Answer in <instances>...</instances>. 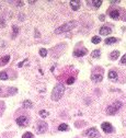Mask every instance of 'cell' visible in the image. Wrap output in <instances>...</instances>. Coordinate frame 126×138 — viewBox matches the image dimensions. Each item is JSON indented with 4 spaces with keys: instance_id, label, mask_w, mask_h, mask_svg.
<instances>
[{
    "instance_id": "44dd1931",
    "label": "cell",
    "mask_w": 126,
    "mask_h": 138,
    "mask_svg": "<svg viewBox=\"0 0 126 138\" xmlns=\"http://www.w3.org/2000/svg\"><path fill=\"white\" fill-rule=\"evenodd\" d=\"M8 79V75L6 71H2V73H0V80H7Z\"/></svg>"
},
{
    "instance_id": "30bf717a",
    "label": "cell",
    "mask_w": 126,
    "mask_h": 138,
    "mask_svg": "<svg viewBox=\"0 0 126 138\" xmlns=\"http://www.w3.org/2000/svg\"><path fill=\"white\" fill-rule=\"evenodd\" d=\"M102 79H103L102 75H99V74H93L91 76V80L93 82H100V81H102Z\"/></svg>"
},
{
    "instance_id": "e0dca14e",
    "label": "cell",
    "mask_w": 126,
    "mask_h": 138,
    "mask_svg": "<svg viewBox=\"0 0 126 138\" xmlns=\"http://www.w3.org/2000/svg\"><path fill=\"white\" fill-rule=\"evenodd\" d=\"M116 42H117V40H116L115 37H109V38H106V40H105V44L106 45H111V44L116 43Z\"/></svg>"
},
{
    "instance_id": "603a6c76",
    "label": "cell",
    "mask_w": 126,
    "mask_h": 138,
    "mask_svg": "<svg viewBox=\"0 0 126 138\" xmlns=\"http://www.w3.org/2000/svg\"><path fill=\"white\" fill-rule=\"evenodd\" d=\"M12 29H13V36L12 37H16L18 35V33H19V28H18L17 25H13Z\"/></svg>"
},
{
    "instance_id": "277c9868",
    "label": "cell",
    "mask_w": 126,
    "mask_h": 138,
    "mask_svg": "<svg viewBox=\"0 0 126 138\" xmlns=\"http://www.w3.org/2000/svg\"><path fill=\"white\" fill-rule=\"evenodd\" d=\"M86 135L88 137L90 138H98V137H100V133L98 131L97 128H94V127H92V128H90V129H88L86 131Z\"/></svg>"
},
{
    "instance_id": "d6a6232c",
    "label": "cell",
    "mask_w": 126,
    "mask_h": 138,
    "mask_svg": "<svg viewBox=\"0 0 126 138\" xmlns=\"http://www.w3.org/2000/svg\"><path fill=\"white\" fill-rule=\"evenodd\" d=\"M35 33H36V34H35V37H40V34H38V32L35 31Z\"/></svg>"
},
{
    "instance_id": "6da1fadb",
    "label": "cell",
    "mask_w": 126,
    "mask_h": 138,
    "mask_svg": "<svg viewBox=\"0 0 126 138\" xmlns=\"http://www.w3.org/2000/svg\"><path fill=\"white\" fill-rule=\"evenodd\" d=\"M65 92V86L62 85H57L55 88L53 89V92H52V100L54 101H58L60 100L62 94Z\"/></svg>"
},
{
    "instance_id": "9a60e30c",
    "label": "cell",
    "mask_w": 126,
    "mask_h": 138,
    "mask_svg": "<svg viewBox=\"0 0 126 138\" xmlns=\"http://www.w3.org/2000/svg\"><path fill=\"white\" fill-rule=\"evenodd\" d=\"M68 129H69V126L67 124H60L58 126V130H60V131H67Z\"/></svg>"
},
{
    "instance_id": "5b68a950",
    "label": "cell",
    "mask_w": 126,
    "mask_h": 138,
    "mask_svg": "<svg viewBox=\"0 0 126 138\" xmlns=\"http://www.w3.org/2000/svg\"><path fill=\"white\" fill-rule=\"evenodd\" d=\"M47 129V124L45 123L44 121H40L37 123V125H36V130H37V133L38 134H43L45 133Z\"/></svg>"
},
{
    "instance_id": "d6986e66",
    "label": "cell",
    "mask_w": 126,
    "mask_h": 138,
    "mask_svg": "<svg viewBox=\"0 0 126 138\" xmlns=\"http://www.w3.org/2000/svg\"><path fill=\"white\" fill-rule=\"evenodd\" d=\"M92 5H93L94 8H99L102 5V0H93V1H92Z\"/></svg>"
},
{
    "instance_id": "ac0fdd59",
    "label": "cell",
    "mask_w": 126,
    "mask_h": 138,
    "mask_svg": "<svg viewBox=\"0 0 126 138\" xmlns=\"http://www.w3.org/2000/svg\"><path fill=\"white\" fill-rule=\"evenodd\" d=\"M101 55V50L100 49H94L93 52L91 53V56L93 57V58H97V57H99Z\"/></svg>"
},
{
    "instance_id": "2e32d148",
    "label": "cell",
    "mask_w": 126,
    "mask_h": 138,
    "mask_svg": "<svg viewBox=\"0 0 126 138\" xmlns=\"http://www.w3.org/2000/svg\"><path fill=\"white\" fill-rule=\"evenodd\" d=\"M23 107H25V109H31V107H33V103L29 100H25L23 102Z\"/></svg>"
},
{
    "instance_id": "4dcf8cb0",
    "label": "cell",
    "mask_w": 126,
    "mask_h": 138,
    "mask_svg": "<svg viewBox=\"0 0 126 138\" xmlns=\"http://www.w3.org/2000/svg\"><path fill=\"white\" fill-rule=\"evenodd\" d=\"M16 4H17L18 6H23V5H24V2H23V1H17Z\"/></svg>"
},
{
    "instance_id": "4316f807",
    "label": "cell",
    "mask_w": 126,
    "mask_h": 138,
    "mask_svg": "<svg viewBox=\"0 0 126 138\" xmlns=\"http://www.w3.org/2000/svg\"><path fill=\"white\" fill-rule=\"evenodd\" d=\"M75 82V78L74 77H70L69 79H67V83L68 85H71V83H74Z\"/></svg>"
},
{
    "instance_id": "ba28073f",
    "label": "cell",
    "mask_w": 126,
    "mask_h": 138,
    "mask_svg": "<svg viewBox=\"0 0 126 138\" xmlns=\"http://www.w3.org/2000/svg\"><path fill=\"white\" fill-rule=\"evenodd\" d=\"M80 1L79 0H73V1H70V7L73 10L75 11H77V10H79V8H80Z\"/></svg>"
},
{
    "instance_id": "cb8c5ba5",
    "label": "cell",
    "mask_w": 126,
    "mask_h": 138,
    "mask_svg": "<svg viewBox=\"0 0 126 138\" xmlns=\"http://www.w3.org/2000/svg\"><path fill=\"white\" fill-rule=\"evenodd\" d=\"M40 55H41L42 57H46V55H47V50L45 49V48H41V49H40Z\"/></svg>"
},
{
    "instance_id": "83f0119b",
    "label": "cell",
    "mask_w": 126,
    "mask_h": 138,
    "mask_svg": "<svg viewBox=\"0 0 126 138\" xmlns=\"http://www.w3.org/2000/svg\"><path fill=\"white\" fill-rule=\"evenodd\" d=\"M0 25L1 26H6V20L4 18H0Z\"/></svg>"
},
{
    "instance_id": "8fae6325",
    "label": "cell",
    "mask_w": 126,
    "mask_h": 138,
    "mask_svg": "<svg viewBox=\"0 0 126 138\" xmlns=\"http://www.w3.org/2000/svg\"><path fill=\"white\" fill-rule=\"evenodd\" d=\"M110 17L112 18V19H118V17H119V12L117 10H112V11H110Z\"/></svg>"
},
{
    "instance_id": "4fadbf2b",
    "label": "cell",
    "mask_w": 126,
    "mask_h": 138,
    "mask_svg": "<svg viewBox=\"0 0 126 138\" xmlns=\"http://www.w3.org/2000/svg\"><path fill=\"white\" fill-rule=\"evenodd\" d=\"M87 54L86 50H75L74 52V56L76 57H81V56H85Z\"/></svg>"
},
{
    "instance_id": "3957f363",
    "label": "cell",
    "mask_w": 126,
    "mask_h": 138,
    "mask_svg": "<svg viewBox=\"0 0 126 138\" xmlns=\"http://www.w3.org/2000/svg\"><path fill=\"white\" fill-rule=\"evenodd\" d=\"M122 107V102H119V101H116V102H114V103H112L111 105L107 106V109H106V113L109 114V115H114L117 111L119 110Z\"/></svg>"
},
{
    "instance_id": "7c38bea8",
    "label": "cell",
    "mask_w": 126,
    "mask_h": 138,
    "mask_svg": "<svg viewBox=\"0 0 126 138\" xmlns=\"http://www.w3.org/2000/svg\"><path fill=\"white\" fill-rule=\"evenodd\" d=\"M118 56H119V50H113L112 53H111V55H110V57H111V59H117L118 58Z\"/></svg>"
},
{
    "instance_id": "836d02e7",
    "label": "cell",
    "mask_w": 126,
    "mask_h": 138,
    "mask_svg": "<svg viewBox=\"0 0 126 138\" xmlns=\"http://www.w3.org/2000/svg\"><path fill=\"white\" fill-rule=\"evenodd\" d=\"M118 2H119V1H111V4H112V5H115V4H118Z\"/></svg>"
},
{
    "instance_id": "1f68e13d",
    "label": "cell",
    "mask_w": 126,
    "mask_h": 138,
    "mask_svg": "<svg viewBox=\"0 0 126 138\" xmlns=\"http://www.w3.org/2000/svg\"><path fill=\"white\" fill-rule=\"evenodd\" d=\"M100 20L101 21H104V20H105V17H104L103 14H101V16H100Z\"/></svg>"
},
{
    "instance_id": "f546056e",
    "label": "cell",
    "mask_w": 126,
    "mask_h": 138,
    "mask_svg": "<svg viewBox=\"0 0 126 138\" xmlns=\"http://www.w3.org/2000/svg\"><path fill=\"white\" fill-rule=\"evenodd\" d=\"M17 91H18V90H17L16 88H12V89H9V92H10V93H17Z\"/></svg>"
},
{
    "instance_id": "8992f818",
    "label": "cell",
    "mask_w": 126,
    "mask_h": 138,
    "mask_svg": "<svg viewBox=\"0 0 126 138\" xmlns=\"http://www.w3.org/2000/svg\"><path fill=\"white\" fill-rule=\"evenodd\" d=\"M17 124L20 127H26L29 125V118L26 116H20V117L17 118Z\"/></svg>"
},
{
    "instance_id": "484cf974",
    "label": "cell",
    "mask_w": 126,
    "mask_h": 138,
    "mask_svg": "<svg viewBox=\"0 0 126 138\" xmlns=\"http://www.w3.org/2000/svg\"><path fill=\"white\" fill-rule=\"evenodd\" d=\"M2 59H4V60H2V64H7L9 61V59H10V56H5Z\"/></svg>"
},
{
    "instance_id": "9c48e42d",
    "label": "cell",
    "mask_w": 126,
    "mask_h": 138,
    "mask_svg": "<svg viewBox=\"0 0 126 138\" xmlns=\"http://www.w3.org/2000/svg\"><path fill=\"white\" fill-rule=\"evenodd\" d=\"M112 33V30L111 28H107V26H102L100 29V34L101 35H109Z\"/></svg>"
},
{
    "instance_id": "7402d4cb",
    "label": "cell",
    "mask_w": 126,
    "mask_h": 138,
    "mask_svg": "<svg viewBox=\"0 0 126 138\" xmlns=\"http://www.w3.org/2000/svg\"><path fill=\"white\" fill-rule=\"evenodd\" d=\"M91 41H92V43H93V44H99L101 42V38L99 37V36H93Z\"/></svg>"
},
{
    "instance_id": "52a82bcc",
    "label": "cell",
    "mask_w": 126,
    "mask_h": 138,
    "mask_svg": "<svg viewBox=\"0 0 126 138\" xmlns=\"http://www.w3.org/2000/svg\"><path fill=\"white\" fill-rule=\"evenodd\" d=\"M101 128H102V129H103L104 133H106V134L112 133L113 129H114V128H113V126L111 125L110 123H107V122H106V123H103V124L101 125Z\"/></svg>"
},
{
    "instance_id": "ffe728a7",
    "label": "cell",
    "mask_w": 126,
    "mask_h": 138,
    "mask_svg": "<svg viewBox=\"0 0 126 138\" xmlns=\"http://www.w3.org/2000/svg\"><path fill=\"white\" fill-rule=\"evenodd\" d=\"M40 116L43 118H46L47 116H48V112H46L45 110H42V111H40Z\"/></svg>"
},
{
    "instance_id": "5bb4252c",
    "label": "cell",
    "mask_w": 126,
    "mask_h": 138,
    "mask_svg": "<svg viewBox=\"0 0 126 138\" xmlns=\"http://www.w3.org/2000/svg\"><path fill=\"white\" fill-rule=\"evenodd\" d=\"M109 78L111 80H116V79H117V74H116V71L111 70L109 73Z\"/></svg>"
},
{
    "instance_id": "d4e9b609",
    "label": "cell",
    "mask_w": 126,
    "mask_h": 138,
    "mask_svg": "<svg viewBox=\"0 0 126 138\" xmlns=\"http://www.w3.org/2000/svg\"><path fill=\"white\" fill-rule=\"evenodd\" d=\"M22 138H33V134H32V133H30V131H28V133L23 134Z\"/></svg>"
},
{
    "instance_id": "e575fe53",
    "label": "cell",
    "mask_w": 126,
    "mask_h": 138,
    "mask_svg": "<svg viewBox=\"0 0 126 138\" xmlns=\"http://www.w3.org/2000/svg\"><path fill=\"white\" fill-rule=\"evenodd\" d=\"M1 91H2V89H1V88H0V93H1Z\"/></svg>"
},
{
    "instance_id": "f1b7e54d",
    "label": "cell",
    "mask_w": 126,
    "mask_h": 138,
    "mask_svg": "<svg viewBox=\"0 0 126 138\" xmlns=\"http://www.w3.org/2000/svg\"><path fill=\"white\" fill-rule=\"evenodd\" d=\"M121 64H126V54L122 57V59H121Z\"/></svg>"
},
{
    "instance_id": "7a4b0ae2",
    "label": "cell",
    "mask_w": 126,
    "mask_h": 138,
    "mask_svg": "<svg viewBox=\"0 0 126 138\" xmlns=\"http://www.w3.org/2000/svg\"><path fill=\"white\" fill-rule=\"evenodd\" d=\"M77 26V22L76 21H70V22L66 23V24L59 26L58 29L55 30V33L56 34H60V33H65V32H69L71 31L73 29H75Z\"/></svg>"
}]
</instances>
